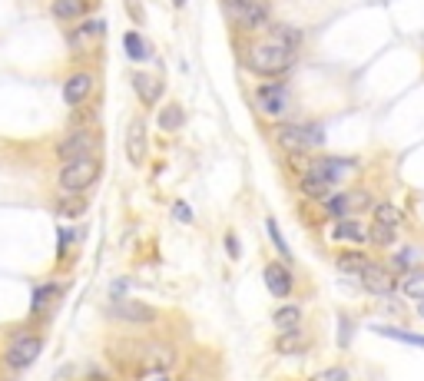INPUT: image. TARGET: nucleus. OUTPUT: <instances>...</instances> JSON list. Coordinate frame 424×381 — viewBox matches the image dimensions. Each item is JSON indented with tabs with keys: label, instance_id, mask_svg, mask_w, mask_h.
Instances as JSON below:
<instances>
[{
	"label": "nucleus",
	"instance_id": "nucleus-1",
	"mask_svg": "<svg viewBox=\"0 0 424 381\" xmlns=\"http://www.w3.org/2000/svg\"><path fill=\"white\" fill-rule=\"evenodd\" d=\"M295 50H298V47L289 44L285 37H279V33L272 30L265 40H252V44L246 47L242 64H246L249 73L265 76V80H275V76H282L285 70H292Z\"/></svg>",
	"mask_w": 424,
	"mask_h": 381
},
{
	"label": "nucleus",
	"instance_id": "nucleus-2",
	"mask_svg": "<svg viewBox=\"0 0 424 381\" xmlns=\"http://www.w3.org/2000/svg\"><path fill=\"white\" fill-rule=\"evenodd\" d=\"M275 143L289 156L318 150L325 143V126L322 123H282V126H275Z\"/></svg>",
	"mask_w": 424,
	"mask_h": 381
},
{
	"label": "nucleus",
	"instance_id": "nucleus-3",
	"mask_svg": "<svg viewBox=\"0 0 424 381\" xmlns=\"http://www.w3.org/2000/svg\"><path fill=\"white\" fill-rule=\"evenodd\" d=\"M99 179V159L97 156H80V159H66L63 166H60V176H56V183H60V189L63 193H83V189H90V186Z\"/></svg>",
	"mask_w": 424,
	"mask_h": 381
},
{
	"label": "nucleus",
	"instance_id": "nucleus-4",
	"mask_svg": "<svg viewBox=\"0 0 424 381\" xmlns=\"http://www.w3.org/2000/svg\"><path fill=\"white\" fill-rule=\"evenodd\" d=\"M222 11L239 30H259L269 23V4L265 0H222Z\"/></svg>",
	"mask_w": 424,
	"mask_h": 381
},
{
	"label": "nucleus",
	"instance_id": "nucleus-5",
	"mask_svg": "<svg viewBox=\"0 0 424 381\" xmlns=\"http://www.w3.org/2000/svg\"><path fill=\"white\" fill-rule=\"evenodd\" d=\"M40 351H44V338L37 332H17L11 338L7 351H4V365L7 368H27V365L40 358Z\"/></svg>",
	"mask_w": 424,
	"mask_h": 381
},
{
	"label": "nucleus",
	"instance_id": "nucleus-6",
	"mask_svg": "<svg viewBox=\"0 0 424 381\" xmlns=\"http://www.w3.org/2000/svg\"><path fill=\"white\" fill-rule=\"evenodd\" d=\"M361 289L375 298H392L398 292V275L384 265V262H368L365 269H361Z\"/></svg>",
	"mask_w": 424,
	"mask_h": 381
},
{
	"label": "nucleus",
	"instance_id": "nucleus-7",
	"mask_svg": "<svg viewBox=\"0 0 424 381\" xmlns=\"http://www.w3.org/2000/svg\"><path fill=\"white\" fill-rule=\"evenodd\" d=\"M99 150V133L90 130V126H80V130L66 133L63 140L56 143V156L60 159H80V156H93Z\"/></svg>",
	"mask_w": 424,
	"mask_h": 381
},
{
	"label": "nucleus",
	"instance_id": "nucleus-8",
	"mask_svg": "<svg viewBox=\"0 0 424 381\" xmlns=\"http://www.w3.org/2000/svg\"><path fill=\"white\" fill-rule=\"evenodd\" d=\"M103 33H107V20L90 17V20H80V27H76V30L66 33V44H70V50H73V54H80V50H93V47H99Z\"/></svg>",
	"mask_w": 424,
	"mask_h": 381
},
{
	"label": "nucleus",
	"instance_id": "nucleus-9",
	"mask_svg": "<svg viewBox=\"0 0 424 381\" xmlns=\"http://www.w3.org/2000/svg\"><path fill=\"white\" fill-rule=\"evenodd\" d=\"M358 166V159H338V156H318V159H312V163L305 166L308 173H315L322 176L325 183L338 186V183H345V176H349V169H355Z\"/></svg>",
	"mask_w": 424,
	"mask_h": 381
},
{
	"label": "nucleus",
	"instance_id": "nucleus-10",
	"mask_svg": "<svg viewBox=\"0 0 424 381\" xmlns=\"http://www.w3.org/2000/svg\"><path fill=\"white\" fill-rule=\"evenodd\" d=\"M107 315L116 318V322H133V325H150L156 322V308H150L146 302H109L107 305Z\"/></svg>",
	"mask_w": 424,
	"mask_h": 381
},
{
	"label": "nucleus",
	"instance_id": "nucleus-11",
	"mask_svg": "<svg viewBox=\"0 0 424 381\" xmlns=\"http://www.w3.org/2000/svg\"><path fill=\"white\" fill-rule=\"evenodd\" d=\"M130 83H133V90H136V97H140L143 107H156L159 97H163V80L156 73H150V70H133Z\"/></svg>",
	"mask_w": 424,
	"mask_h": 381
},
{
	"label": "nucleus",
	"instance_id": "nucleus-12",
	"mask_svg": "<svg viewBox=\"0 0 424 381\" xmlns=\"http://www.w3.org/2000/svg\"><path fill=\"white\" fill-rule=\"evenodd\" d=\"M140 365L146 371H169L176 365V351L166 345V341H150L143 345L140 351Z\"/></svg>",
	"mask_w": 424,
	"mask_h": 381
},
{
	"label": "nucleus",
	"instance_id": "nucleus-13",
	"mask_svg": "<svg viewBox=\"0 0 424 381\" xmlns=\"http://www.w3.org/2000/svg\"><path fill=\"white\" fill-rule=\"evenodd\" d=\"M255 99H259L262 113L279 116V113L289 107V87H285V83H262L259 93H255Z\"/></svg>",
	"mask_w": 424,
	"mask_h": 381
},
{
	"label": "nucleus",
	"instance_id": "nucleus-14",
	"mask_svg": "<svg viewBox=\"0 0 424 381\" xmlns=\"http://www.w3.org/2000/svg\"><path fill=\"white\" fill-rule=\"evenodd\" d=\"M93 73L90 70H76L70 80L63 83V99L70 103V107H80V103H87L90 93H93Z\"/></svg>",
	"mask_w": 424,
	"mask_h": 381
},
{
	"label": "nucleus",
	"instance_id": "nucleus-15",
	"mask_svg": "<svg viewBox=\"0 0 424 381\" xmlns=\"http://www.w3.org/2000/svg\"><path fill=\"white\" fill-rule=\"evenodd\" d=\"M262 279H265V285H269V292H272L275 298H285V295H292V289H295L292 272L285 269L282 262H269V265L262 269Z\"/></svg>",
	"mask_w": 424,
	"mask_h": 381
},
{
	"label": "nucleus",
	"instance_id": "nucleus-16",
	"mask_svg": "<svg viewBox=\"0 0 424 381\" xmlns=\"http://www.w3.org/2000/svg\"><path fill=\"white\" fill-rule=\"evenodd\" d=\"M146 123L136 116V120L130 123V130H126V156H130L133 166H143L146 163Z\"/></svg>",
	"mask_w": 424,
	"mask_h": 381
},
{
	"label": "nucleus",
	"instance_id": "nucleus-17",
	"mask_svg": "<svg viewBox=\"0 0 424 381\" xmlns=\"http://www.w3.org/2000/svg\"><path fill=\"white\" fill-rule=\"evenodd\" d=\"M332 239L351 242V246H365V242H368V229L361 226L358 219H351V216L335 219V226H332Z\"/></svg>",
	"mask_w": 424,
	"mask_h": 381
},
{
	"label": "nucleus",
	"instance_id": "nucleus-18",
	"mask_svg": "<svg viewBox=\"0 0 424 381\" xmlns=\"http://www.w3.org/2000/svg\"><path fill=\"white\" fill-rule=\"evenodd\" d=\"M398 292L411 302H424V265H414L404 275H398Z\"/></svg>",
	"mask_w": 424,
	"mask_h": 381
},
{
	"label": "nucleus",
	"instance_id": "nucleus-19",
	"mask_svg": "<svg viewBox=\"0 0 424 381\" xmlns=\"http://www.w3.org/2000/svg\"><path fill=\"white\" fill-rule=\"evenodd\" d=\"M87 11H90V0H54V4H50V17H54V20H63V23L83 20Z\"/></svg>",
	"mask_w": 424,
	"mask_h": 381
},
{
	"label": "nucleus",
	"instance_id": "nucleus-20",
	"mask_svg": "<svg viewBox=\"0 0 424 381\" xmlns=\"http://www.w3.org/2000/svg\"><path fill=\"white\" fill-rule=\"evenodd\" d=\"M305 349H308V335H305L302 328L279 332V338H275V351H279V355H302Z\"/></svg>",
	"mask_w": 424,
	"mask_h": 381
},
{
	"label": "nucleus",
	"instance_id": "nucleus-21",
	"mask_svg": "<svg viewBox=\"0 0 424 381\" xmlns=\"http://www.w3.org/2000/svg\"><path fill=\"white\" fill-rule=\"evenodd\" d=\"M298 189H302V196H308V199H318V202H322V199H325L328 193L335 189V186H332V183H325L322 176H315V173H308V169H305V173L298 176Z\"/></svg>",
	"mask_w": 424,
	"mask_h": 381
},
{
	"label": "nucleus",
	"instance_id": "nucleus-22",
	"mask_svg": "<svg viewBox=\"0 0 424 381\" xmlns=\"http://www.w3.org/2000/svg\"><path fill=\"white\" fill-rule=\"evenodd\" d=\"M368 255L355 246V249H345V252H338V259H335V265H338V272H345V275H361V269L368 265Z\"/></svg>",
	"mask_w": 424,
	"mask_h": 381
},
{
	"label": "nucleus",
	"instance_id": "nucleus-23",
	"mask_svg": "<svg viewBox=\"0 0 424 381\" xmlns=\"http://www.w3.org/2000/svg\"><path fill=\"white\" fill-rule=\"evenodd\" d=\"M322 212L328 219H345L351 216V193H328L322 199Z\"/></svg>",
	"mask_w": 424,
	"mask_h": 381
},
{
	"label": "nucleus",
	"instance_id": "nucleus-24",
	"mask_svg": "<svg viewBox=\"0 0 424 381\" xmlns=\"http://www.w3.org/2000/svg\"><path fill=\"white\" fill-rule=\"evenodd\" d=\"M368 242L375 249H392L398 242V226H388V222H371L368 226Z\"/></svg>",
	"mask_w": 424,
	"mask_h": 381
},
{
	"label": "nucleus",
	"instance_id": "nucleus-25",
	"mask_svg": "<svg viewBox=\"0 0 424 381\" xmlns=\"http://www.w3.org/2000/svg\"><path fill=\"white\" fill-rule=\"evenodd\" d=\"M371 332L381 338H394V341H401V345H418V349H424V335H418V332H404V328H394V325H375Z\"/></svg>",
	"mask_w": 424,
	"mask_h": 381
},
{
	"label": "nucleus",
	"instance_id": "nucleus-26",
	"mask_svg": "<svg viewBox=\"0 0 424 381\" xmlns=\"http://www.w3.org/2000/svg\"><path fill=\"white\" fill-rule=\"evenodd\" d=\"M272 325L279 328V332H289V328H298L302 325V308L298 305H279L272 315Z\"/></svg>",
	"mask_w": 424,
	"mask_h": 381
},
{
	"label": "nucleus",
	"instance_id": "nucleus-27",
	"mask_svg": "<svg viewBox=\"0 0 424 381\" xmlns=\"http://www.w3.org/2000/svg\"><path fill=\"white\" fill-rule=\"evenodd\" d=\"M123 47H126V56H130V60H150V56H152L150 40L140 37L136 30H130L126 37H123Z\"/></svg>",
	"mask_w": 424,
	"mask_h": 381
},
{
	"label": "nucleus",
	"instance_id": "nucleus-28",
	"mask_svg": "<svg viewBox=\"0 0 424 381\" xmlns=\"http://www.w3.org/2000/svg\"><path fill=\"white\" fill-rule=\"evenodd\" d=\"M183 123H186V113H183V107H179V103H166V107L159 109V130L176 133Z\"/></svg>",
	"mask_w": 424,
	"mask_h": 381
},
{
	"label": "nucleus",
	"instance_id": "nucleus-29",
	"mask_svg": "<svg viewBox=\"0 0 424 381\" xmlns=\"http://www.w3.org/2000/svg\"><path fill=\"white\" fill-rule=\"evenodd\" d=\"M418 265V249L414 246H404V249H398L392 255V262H388V269H392L394 275H404L408 269H414Z\"/></svg>",
	"mask_w": 424,
	"mask_h": 381
},
{
	"label": "nucleus",
	"instance_id": "nucleus-30",
	"mask_svg": "<svg viewBox=\"0 0 424 381\" xmlns=\"http://www.w3.org/2000/svg\"><path fill=\"white\" fill-rule=\"evenodd\" d=\"M371 216H375V222H388V226H401V209L394 206V202H375L371 206Z\"/></svg>",
	"mask_w": 424,
	"mask_h": 381
},
{
	"label": "nucleus",
	"instance_id": "nucleus-31",
	"mask_svg": "<svg viewBox=\"0 0 424 381\" xmlns=\"http://www.w3.org/2000/svg\"><path fill=\"white\" fill-rule=\"evenodd\" d=\"M56 295H60V289H54V282L40 285V289L33 292V312H37V315H44V312H47V302H54Z\"/></svg>",
	"mask_w": 424,
	"mask_h": 381
},
{
	"label": "nucleus",
	"instance_id": "nucleus-32",
	"mask_svg": "<svg viewBox=\"0 0 424 381\" xmlns=\"http://www.w3.org/2000/svg\"><path fill=\"white\" fill-rule=\"evenodd\" d=\"M312 381H351V375H349V368L332 365V368H322L318 375H312Z\"/></svg>",
	"mask_w": 424,
	"mask_h": 381
},
{
	"label": "nucleus",
	"instance_id": "nucleus-33",
	"mask_svg": "<svg viewBox=\"0 0 424 381\" xmlns=\"http://www.w3.org/2000/svg\"><path fill=\"white\" fill-rule=\"evenodd\" d=\"M375 202H371V196H368V189H355L351 193V212H361V209H371Z\"/></svg>",
	"mask_w": 424,
	"mask_h": 381
},
{
	"label": "nucleus",
	"instance_id": "nucleus-34",
	"mask_svg": "<svg viewBox=\"0 0 424 381\" xmlns=\"http://www.w3.org/2000/svg\"><path fill=\"white\" fill-rule=\"evenodd\" d=\"M269 236H272V242H275V249L282 252V259H292V252H289V246H285V239H282V232H279V226H275V219H269Z\"/></svg>",
	"mask_w": 424,
	"mask_h": 381
},
{
	"label": "nucleus",
	"instance_id": "nucleus-35",
	"mask_svg": "<svg viewBox=\"0 0 424 381\" xmlns=\"http://www.w3.org/2000/svg\"><path fill=\"white\" fill-rule=\"evenodd\" d=\"M338 345H341V349H349V345H351V322H349V318H341V335H338Z\"/></svg>",
	"mask_w": 424,
	"mask_h": 381
},
{
	"label": "nucleus",
	"instance_id": "nucleus-36",
	"mask_svg": "<svg viewBox=\"0 0 424 381\" xmlns=\"http://www.w3.org/2000/svg\"><path fill=\"white\" fill-rule=\"evenodd\" d=\"M83 199H73V202H63V212H70V216H80V212H83Z\"/></svg>",
	"mask_w": 424,
	"mask_h": 381
},
{
	"label": "nucleus",
	"instance_id": "nucleus-37",
	"mask_svg": "<svg viewBox=\"0 0 424 381\" xmlns=\"http://www.w3.org/2000/svg\"><path fill=\"white\" fill-rule=\"evenodd\" d=\"M173 212H176V219H183V222H189V219H193V209L186 206V202H176Z\"/></svg>",
	"mask_w": 424,
	"mask_h": 381
},
{
	"label": "nucleus",
	"instance_id": "nucleus-38",
	"mask_svg": "<svg viewBox=\"0 0 424 381\" xmlns=\"http://www.w3.org/2000/svg\"><path fill=\"white\" fill-rule=\"evenodd\" d=\"M226 249L232 259H239V242H236V236H226Z\"/></svg>",
	"mask_w": 424,
	"mask_h": 381
},
{
	"label": "nucleus",
	"instance_id": "nucleus-39",
	"mask_svg": "<svg viewBox=\"0 0 424 381\" xmlns=\"http://www.w3.org/2000/svg\"><path fill=\"white\" fill-rule=\"evenodd\" d=\"M126 11H130L133 17H136V20H143V17H146V13H143V7L136 4V0H126Z\"/></svg>",
	"mask_w": 424,
	"mask_h": 381
},
{
	"label": "nucleus",
	"instance_id": "nucleus-40",
	"mask_svg": "<svg viewBox=\"0 0 424 381\" xmlns=\"http://www.w3.org/2000/svg\"><path fill=\"white\" fill-rule=\"evenodd\" d=\"M418 318H424V302H418Z\"/></svg>",
	"mask_w": 424,
	"mask_h": 381
},
{
	"label": "nucleus",
	"instance_id": "nucleus-41",
	"mask_svg": "<svg viewBox=\"0 0 424 381\" xmlns=\"http://www.w3.org/2000/svg\"><path fill=\"white\" fill-rule=\"evenodd\" d=\"M90 381H107V378L103 375H90Z\"/></svg>",
	"mask_w": 424,
	"mask_h": 381
},
{
	"label": "nucleus",
	"instance_id": "nucleus-42",
	"mask_svg": "<svg viewBox=\"0 0 424 381\" xmlns=\"http://www.w3.org/2000/svg\"><path fill=\"white\" fill-rule=\"evenodd\" d=\"M183 4H186V0H173V7H183Z\"/></svg>",
	"mask_w": 424,
	"mask_h": 381
},
{
	"label": "nucleus",
	"instance_id": "nucleus-43",
	"mask_svg": "<svg viewBox=\"0 0 424 381\" xmlns=\"http://www.w3.org/2000/svg\"><path fill=\"white\" fill-rule=\"evenodd\" d=\"M156 381H169V378H156Z\"/></svg>",
	"mask_w": 424,
	"mask_h": 381
}]
</instances>
